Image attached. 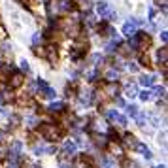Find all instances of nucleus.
I'll return each instance as SVG.
<instances>
[{"label":"nucleus","instance_id":"6","mask_svg":"<svg viewBox=\"0 0 168 168\" xmlns=\"http://www.w3.org/2000/svg\"><path fill=\"white\" fill-rule=\"evenodd\" d=\"M140 83H142L143 87H146V85L149 87V85H153V83H155V76H143V78L140 79Z\"/></svg>","mask_w":168,"mask_h":168},{"label":"nucleus","instance_id":"7","mask_svg":"<svg viewBox=\"0 0 168 168\" xmlns=\"http://www.w3.org/2000/svg\"><path fill=\"white\" fill-rule=\"evenodd\" d=\"M136 148H138V151H140V153H142L143 157H148V159L151 157V151H149V149H148L146 146H143V143H136Z\"/></svg>","mask_w":168,"mask_h":168},{"label":"nucleus","instance_id":"2","mask_svg":"<svg viewBox=\"0 0 168 168\" xmlns=\"http://www.w3.org/2000/svg\"><path fill=\"white\" fill-rule=\"evenodd\" d=\"M38 87L42 89V93H43V97H47V98H53L55 97V91L49 87V85H47L45 81H38Z\"/></svg>","mask_w":168,"mask_h":168},{"label":"nucleus","instance_id":"12","mask_svg":"<svg viewBox=\"0 0 168 168\" xmlns=\"http://www.w3.org/2000/svg\"><path fill=\"white\" fill-rule=\"evenodd\" d=\"M106 78H108V79H113V78H117V72H113V70H110Z\"/></svg>","mask_w":168,"mask_h":168},{"label":"nucleus","instance_id":"3","mask_svg":"<svg viewBox=\"0 0 168 168\" xmlns=\"http://www.w3.org/2000/svg\"><path fill=\"white\" fill-rule=\"evenodd\" d=\"M76 153V143L74 142H66L64 148H62V157H72Z\"/></svg>","mask_w":168,"mask_h":168},{"label":"nucleus","instance_id":"10","mask_svg":"<svg viewBox=\"0 0 168 168\" xmlns=\"http://www.w3.org/2000/svg\"><path fill=\"white\" fill-rule=\"evenodd\" d=\"M140 97H142V100H149L151 98V91H143Z\"/></svg>","mask_w":168,"mask_h":168},{"label":"nucleus","instance_id":"11","mask_svg":"<svg viewBox=\"0 0 168 168\" xmlns=\"http://www.w3.org/2000/svg\"><path fill=\"white\" fill-rule=\"evenodd\" d=\"M102 168H115V164H113V162H110V161H104Z\"/></svg>","mask_w":168,"mask_h":168},{"label":"nucleus","instance_id":"4","mask_svg":"<svg viewBox=\"0 0 168 168\" xmlns=\"http://www.w3.org/2000/svg\"><path fill=\"white\" fill-rule=\"evenodd\" d=\"M123 34L125 36H134L136 34V23H125V25H123Z\"/></svg>","mask_w":168,"mask_h":168},{"label":"nucleus","instance_id":"5","mask_svg":"<svg viewBox=\"0 0 168 168\" xmlns=\"http://www.w3.org/2000/svg\"><path fill=\"white\" fill-rule=\"evenodd\" d=\"M108 115H110V119H111V121H117L119 125H127V119H125L121 113H117V111H110Z\"/></svg>","mask_w":168,"mask_h":168},{"label":"nucleus","instance_id":"8","mask_svg":"<svg viewBox=\"0 0 168 168\" xmlns=\"http://www.w3.org/2000/svg\"><path fill=\"white\" fill-rule=\"evenodd\" d=\"M62 108H64V104H62V102H57V104H51L49 110H51V111H61Z\"/></svg>","mask_w":168,"mask_h":168},{"label":"nucleus","instance_id":"1","mask_svg":"<svg viewBox=\"0 0 168 168\" xmlns=\"http://www.w3.org/2000/svg\"><path fill=\"white\" fill-rule=\"evenodd\" d=\"M97 11H98L100 15H104V17H110V19H113V17H115V13H113V11H110L108 2H98V4H97Z\"/></svg>","mask_w":168,"mask_h":168},{"label":"nucleus","instance_id":"9","mask_svg":"<svg viewBox=\"0 0 168 168\" xmlns=\"http://www.w3.org/2000/svg\"><path fill=\"white\" fill-rule=\"evenodd\" d=\"M127 97H136V87L134 85H129L127 87Z\"/></svg>","mask_w":168,"mask_h":168}]
</instances>
